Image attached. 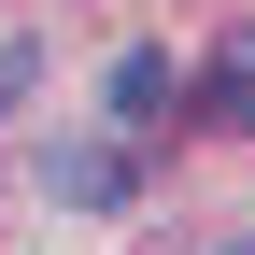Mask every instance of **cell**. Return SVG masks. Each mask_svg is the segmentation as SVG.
Instances as JSON below:
<instances>
[{"mask_svg":"<svg viewBox=\"0 0 255 255\" xmlns=\"http://www.w3.org/2000/svg\"><path fill=\"white\" fill-rule=\"evenodd\" d=\"M43 184H57V199H71V213H114L128 184H142V156H114V142H71V156H57Z\"/></svg>","mask_w":255,"mask_h":255,"instance_id":"obj_1","label":"cell"},{"mask_svg":"<svg viewBox=\"0 0 255 255\" xmlns=\"http://www.w3.org/2000/svg\"><path fill=\"white\" fill-rule=\"evenodd\" d=\"M170 100H184V71H170V43H128V57H114V128H156Z\"/></svg>","mask_w":255,"mask_h":255,"instance_id":"obj_2","label":"cell"},{"mask_svg":"<svg viewBox=\"0 0 255 255\" xmlns=\"http://www.w3.org/2000/svg\"><path fill=\"white\" fill-rule=\"evenodd\" d=\"M199 114H213V128H255V28H227V43H213V71H199Z\"/></svg>","mask_w":255,"mask_h":255,"instance_id":"obj_3","label":"cell"},{"mask_svg":"<svg viewBox=\"0 0 255 255\" xmlns=\"http://www.w3.org/2000/svg\"><path fill=\"white\" fill-rule=\"evenodd\" d=\"M28 71H43V57H28V43H0V114L28 100Z\"/></svg>","mask_w":255,"mask_h":255,"instance_id":"obj_4","label":"cell"},{"mask_svg":"<svg viewBox=\"0 0 255 255\" xmlns=\"http://www.w3.org/2000/svg\"><path fill=\"white\" fill-rule=\"evenodd\" d=\"M213 255H255V241H213Z\"/></svg>","mask_w":255,"mask_h":255,"instance_id":"obj_5","label":"cell"}]
</instances>
